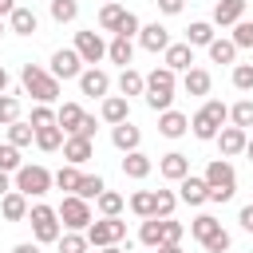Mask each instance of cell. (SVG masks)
Returning <instances> with one entry per match:
<instances>
[{
  "label": "cell",
  "instance_id": "4dcf8cb0",
  "mask_svg": "<svg viewBox=\"0 0 253 253\" xmlns=\"http://www.w3.org/2000/svg\"><path fill=\"white\" fill-rule=\"evenodd\" d=\"M217 229H221V221H217L213 213H198V217L190 221V233H194L198 241H206V237H213Z\"/></svg>",
  "mask_w": 253,
  "mask_h": 253
},
{
  "label": "cell",
  "instance_id": "603a6c76",
  "mask_svg": "<svg viewBox=\"0 0 253 253\" xmlns=\"http://www.w3.org/2000/svg\"><path fill=\"white\" fill-rule=\"evenodd\" d=\"M123 20H126V8H123V4H115V0H107V4L99 8V28H103V32H115V36H119V28H123Z\"/></svg>",
  "mask_w": 253,
  "mask_h": 253
},
{
  "label": "cell",
  "instance_id": "7402d4cb",
  "mask_svg": "<svg viewBox=\"0 0 253 253\" xmlns=\"http://www.w3.org/2000/svg\"><path fill=\"white\" fill-rule=\"evenodd\" d=\"M0 213H4L8 221H24V217H28V198H24L20 190H8V194L0 198Z\"/></svg>",
  "mask_w": 253,
  "mask_h": 253
},
{
  "label": "cell",
  "instance_id": "74e56055",
  "mask_svg": "<svg viewBox=\"0 0 253 253\" xmlns=\"http://www.w3.org/2000/svg\"><path fill=\"white\" fill-rule=\"evenodd\" d=\"M229 119H233V126L249 130V126H253V99H241V103H233V107H229Z\"/></svg>",
  "mask_w": 253,
  "mask_h": 253
},
{
  "label": "cell",
  "instance_id": "8fae6325",
  "mask_svg": "<svg viewBox=\"0 0 253 253\" xmlns=\"http://www.w3.org/2000/svg\"><path fill=\"white\" fill-rule=\"evenodd\" d=\"M245 142H249V134H245L241 126H221V130H217L221 158H237V154H245Z\"/></svg>",
  "mask_w": 253,
  "mask_h": 253
},
{
  "label": "cell",
  "instance_id": "44dd1931",
  "mask_svg": "<svg viewBox=\"0 0 253 253\" xmlns=\"http://www.w3.org/2000/svg\"><path fill=\"white\" fill-rule=\"evenodd\" d=\"M83 115H87V111H83L79 103H63V107L55 111V126H59L63 134H75L79 123H83Z\"/></svg>",
  "mask_w": 253,
  "mask_h": 253
},
{
  "label": "cell",
  "instance_id": "f5cc1de1",
  "mask_svg": "<svg viewBox=\"0 0 253 253\" xmlns=\"http://www.w3.org/2000/svg\"><path fill=\"white\" fill-rule=\"evenodd\" d=\"M95 126H99V123H95V115H83V123H79V130H75V134H83V138H95Z\"/></svg>",
  "mask_w": 253,
  "mask_h": 253
},
{
  "label": "cell",
  "instance_id": "e575fe53",
  "mask_svg": "<svg viewBox=\"0 0 253 253\" xmlns=\"http://www.w3.org/2000/svg\"><path fill=\"white\" fill-rule=\"evenodd\" d=\"M36 146L40 150H59L63 146V130L59 126H40L36 130Z\"/></svg>",
  "mask_w": 253,
  "mask_h": 253
},
{
  "label": "cell",
  "instance_id": "d6a6232c",
  "mask_svg": "<svg viewBox=\"0 0 253 253\" xmlns=\"http://www.w3.org/2000/svg\"><path fill=\"white\" fill-rule=\"evenodd\" d=\"M8 142L20 150V146H28V142H36V130H32V123H8Z\"/></svg>",
  "mask_w": 253,
  "mask_h": 253
},
{
  "label": "cell",
  "instance_id": "6125c7cd",
  "mask_svg": "<svg viewBox=\"0 0 253 253\" xmlns=\"http://www.w3.org/2000/svg\"><path fill=\"white\" fill-rule=\"evenodd\" d=\"M99 253H126V249H119V245H103Z\"/></svg>",
  "mask_w": 253,
  "mask_h": 253
},
{
  "label": "cell",
  "instance_id": "83f0119b",
  "mask_svg": "<svg viewBox=\"0 0 253 253\" xmlns=\"http://www.w3.org/2000/svg\"><path fill=\"white\" fill-rule=\"evenodd\" d=\"M8 20H12V32H16V36H32V32L40 28L36 12H32V8H20V4H16V12H12Z\"/></svg>",
  "mask_w": 253,
  "mask_h": 253
},
{
  "label": "cell",
  "instance_id": "2e32d148",
  "mask_svg": "<svg viewBox=\"0 0 253 253\" xmlns=\"http://www.w3.org/2000/svg\"><path fill=\"white\" fill-rule=\"evenodd\" d=\"M138 43H142V51H166L170 47V32L162 28V24H146V28H138Z\"/></svg>",
  "mask_w": 253,
  "mask_h": 253
},
{
  "label": "cell",
  "instance_id": "1f68e13d",
  "mask_svg": "<svg viewBox=\"0 0 253 253\" xmlns=\"http://www.w3.org/2000/svg\"><path fill=\"white\" fill-rule=\"evenodd\" d=\"M138 241L158 249L162 245V217H142V229H138Z\"/></svg>",
  "mask_w": 253,
  "mask_h": 253
},
{
  "label": "cell",
  "instance_id": "ee69618b",
  "mask_svg": "<svg viewBox=\"0 0 253 253\" xmlns=\"http://www.w3.org/2000/svg\"><path fill=\"white\" fill-rule=\"evenodd\" d=\"M182 237H186V225L174 217H162V245H178Z\"/></svg>",
  "mask_w": 253,
  "mask_h": 253
},
{
  "label": "cell",
  "instance_id": "4316f807",
  "mask_svg": "<svg viewBox=\"0 0 253 253\" xmlns=\"http://www.w3.org/2000/svg\"><path fill=\"white\" fill-rule=\"evenodd\" d=\"M150 166H154V162H150L142 150H130V154L123 158V174H126V178H134V182H138V178H146V174H150Z\"/></svg>",
  "mask_w": 253,
  "mask_h": 253
},
{
  "label": "cell",
  "instance_id": "c3c4849f",
  "mask_svg": "<svg viewBox=\"0 0 253 253\" xmlns=\"http://www.w3.org/2000/svg\"><path fill=\"white\" fill-rule=\"evenodd\" d=\"M59 253H87V237L83 233H59Z\"/></svg>",
  "mask_w": 253,
  "mask_h": 253
},
{
  "label": "cell",
  "instance_id": "e7e4bbea",
  "mask_svg": "<svg viewBox=\"0 0 253 253\" xmlns=\"http://www.w3.org/2000/svg\"><path fill=\"white\" fill-rule=\"evenodd\" d=\"M0 36H4V24H0Z\"/></svg>",
  "mask_w": 253,
  "mask_h": 253
},
{
  "label": "cell",
  "instance_id": "60d3db41",
  "mask_svg": "<svg viewBox=\"0 0 253 253\" xmlns=\"http://www.w3.org/2000/svg\"><path fill=\"white\" fill-rule=\"evenodd\" d=\"M130 210H134L138 217H154V190H138V194L130 198Z\"/></svg>",
  "mask_w": 253,
  "mask_h": 253
},
{
  "label": "cell",
  "instance_id": "7bdbcfd3",
  "mask_svg": "<svg viewBox=\"0 0 253 253\" xmlns=\"http://www.w3.org/2000/svg\"><path fill=\"white\" fill-rule=\"evenodd\" d=\"M28 123H32V130H40V126H55V111H51L47 103H36V107H32V119H28Z\"/></svg>",
  "mask_w": 253,
  "mask_h": 253
},
{
  "label": "cell",
  "instance_id": "f907efd6",
  "mask_svg": "<svg viewBox=\"0 0 253 253\" xmlns=\"http://www.w3.org/2000/svg\"><path fill=\"white\" fill-rule=\"evenodd\" d=\"M202 245H206V253H225V249H229V233H225V229H217V233H213V237H206Z\"/></svg>",
  "mask_w": 253,
  "mask_h": 253
},
{
  "label": "cell",
  "instance_id": "d590c367",
  "mask_svg": "<svg viewBox=\"0 0 253 253\" xmlns=\"http://www.w3.org/2000/svg\"><path fill=\"white\" fill-rule=\"evenodd\" d=\"M95 202H99V213L103 217H119L123 213V194H115V190H103Z\"/></svg>",
  "mask_w": 253,
  "mask_h": 253
},
{
  "label": "cell",
  "instance_id": "4fadbf2b",
  "mask_svg": "<svg viewBox=\"0 0 253 253\" xmlns=\"http://www.w3.org/2000/svg\"><path fill=\"white\" fill-rule=\"evenodd\" d=\"M79 91H83V95H91V99H103V95L111 91V75H107V71H99V67H87V71L79 75Z\"/></svg>",
  "mask_w": 253,
  "mask_h": 253
},
{
  "label": "cell",
  "instance_id": "52a82bcc",
  "mask_svg": "<svg viewBox=\"0 0 253 253\" xmlns=\"http://www.w3.org/2000/svg\"><path fill=\"white\" fill-rule=\"evenodd\" d=\"M123 237H126V221H119V217H103V221H91L87 225V245H95V249L119 245Z\"/></svg>",
  "mask_w": 253,
  "mask_h": 253
},
{
  "label": "cell",
  "instance_id": "91938a15",
  "mask_svg": "<svg viewBox=\"0 0 253 253\" xmlns=\"http://www.w3.org/2000/svg\"><path fill=\"white\" fill-rule=\"evenodd\" d=\"M158 253H182V245H158Z\"/></svg>",
  "mask_w": 253,
  "mask_h": 253
},
{
  "label": "cell",
  "instance_id": "d6986e66",
  "mask_svg": "<svg viewBox=\"0 0 253 253\" xmlns=\"http://www.w3.org/2000/svg\"><path fill=\"white\" fill-rule=\"evenodd\" d=\"M111 142H115L123 154H130V150H138L142 130H138V126H130V123H119V126H111Z\"/></svg>",
  "mask_w": 253,
  "mask_h": 253
},
{
  "label": "cell",
  "instance_id": "7dc6e473",
  "mask_svg": "<svg viewBox=\"0 0 253 253\" xmlns=\"http://www.w3.org/2000/svg\"><path fill=\"white\" fill-rule=\"evenodd\" d=\"M229 40H233V47H253V20H237Z\"/></svg>",
  "mask_w": 253,
  "mask_h": 253
},
{
  "label": "cell",
  "instance_id": "9c48e42d",
  "mask_svg": "<svg viewBox=\"0 0 253 253\" xmlns=\"http://www.w3.org/2000/svg\"><path fill=\"white\" fill-rule=\"evenodd\" d=\"M75 55L83 59V63H99L103 55H107V43H103V36L99 32H75Z\"/></svg>",
  "mask_w": 253,
  "mask_h": 253
},
{
  "label": "cell",
  "instance_id": "6da1fadb",
  "mask_svg": "<svg viewBox=\"0 0 253 253\" xmlns=\"http://www.w3.org/2000/svg\"><path fill=\"white\" fill-rule=\"evenodd\" d=\"M20 79H24V91H28L36 103H55V99H59V79H55L51 71H43L40 63H24Z\"/></svg>",
  "mask_w": 253,
  "mask_h": 253
},
{
  "label": "cell",
  "instance_id": "5b68a950",
  "mask_svg": "<svg viewBox=\"0 0 253 253\" xmlns=\"http://www.w3.org/2000/svg\"><path fill=\"white\" fill-rule=\"evenodd\" d=\"M51 186H55V182H51V170H47V166H20V170H16V190H20L24 198H43Z\"/></svg>",
  "mask_w": 253,
  "mask_h": 253
},
{
  "label": "cell",
  "instance_id": "d4e9b609",
  "mask_svg": "<svg viewBox=\"0 0 253 253\" xmlns=\"http://www.w3.org/2000/svg\"><path fill=\"white\" fill-rule=\"evenodd\" d=\"M107 59H111V63H123V67H130V59H134V43H130L126 36H115V40L107 43Z\"/></svg>",
  "mask_w": 253,
  "mask_h": 253
},
{
  "label": "cell",
  "instance_id": "94428289",
  "mask_svg": "<svg viewBox=\"0 0 253 253\" xmlns=\"http://www.w3.org/2000/svg\"><path fill=\"white\" fill-rule=\"evenodd\" d=\"M4 91H8V71L0 67V95H4Z\"/></svg>",
  "mask_w": 253,
  "mask_h": 253
},
{
  "label": "cell",
  "instance_id": "9f6ffc18",
  "mask_svg": "<svg viewBox=\"0 0 253 253\" xmlns=\"http://www.w3.org/2000/svg\"><path fill=\"white\" fill-rule=\"evenodd\" d=\"M12 253H40V245H32V241H20Z\"/></svg>",
  "mask_w": 253,
  "mask_h": 253
},
{
  "label": "cell",
  "instance_id": "836d02e7",
  "mask_svg": "<svg viewBox=\"0 0 253 253\" xmlns=\"http://www.w3.org/2000/svg\"><path fill=\"white\" fill-rule=\"evenodd\" d=\"M103 190H107V182H103L99 174H83V178H79V186H75V198H83V202H87V198H99Z\"/></svg>",
  "mask_w": 253,
  "mask_h": 253
},
{
  "label": "cell",
  "instance_id": "f1b7e54d",
  "mask_svg": "<svg viewBox=\"0 0 253 253\" xmlns=\"http://www.w3.org/2000/svg\"><path fill=\"white\" fill-rule=\"evenodd\" d=\"M186 43H190V47H210V43H213V24L194 20V24L186 28Z\"/></svg>",
  "mask_w": 253,
  "mask_h": 253
},
{
  "label": "cell",
  "instance_id": "5bb4252c",
  "mask_svg": "<svg viewBox=\"0 0 253 253\" xmlns=\"http://www.w3.org/2000/svg\"><path fill=\"white\" fill-rule=\"evenodd\" d=\"M91 154H95L91 138H83V134H67V138H63V158H67V166H83Z\"/></svg>",
  "mask_w": 253,
  "mask_h": 253
},
{
  "label": "cell",
  "instance_id": "30bf717a",
  "mask_svg": "<svg viewBox=\"0 0 253 253\" xmlns=\"http://www.w3.org/2000/svg\"><path fill=\"white\" fill-rule=\"evenodd\" d=\"M51 75H55V79H79V75H83V59L75 55V47L51 51Z\"/></svg>",
  "mask_w": 253,
  "mask_h": 253
},
{
  "label": "cell",
  "instance_id": "277c9868",
  "mask_svg": "<svg viewBox=\"0 0 253 253\" xmlns=\"http://www.w3.org/2000/svg\"><path fill=\"white\" fill-rule=\"evenodd\" d=\"M225 119H229V107H225L221 99H206V107L190 119V126H194V134H198L202 142H210V138H217V130H221Z\"/></svg>",
  "mask_w": 253,
  "mask_h": 253
},
{
  "label": "cell",
  "instance_id": "cb8c5ba5",
  "mask_svg": "<svg viewBox=\"0 0 253 253\" xmlns=\"http://www.w3.org/2000/svg\"><path fill=\"white\" fill-rule=\"evenodd\" d=\"M182 91L186 95H210V71L206 67H190L182 75Z\"/></svg>",
  "mask_w": 253,
  "mask_h": 253
},
{
  "label": "cell",
  "instance_id": "7a4b0ae2",
  "mask_svg": "<svg viewBox=\"0 0 253 253\" xmlns=\"http://www.w3.org/2000/svg\"><path fill=\"white\" fill-rule=\"evenodd\" d=\"M174 87H178V83H174V71H170V67H154V71L146 75V91H142V95H146V107L158 111V115L170 111V103H174Z\"/></svg>",
  "mask_w": 253,
  "mask_h": 253
},
{
  "label": "cell",
  "instance_id": "7c38bea8",
  "mask_svg": "<svg viewBox=\"0 0 253 253\" xmlns=\"http://www.w3.org/2000/svg\"><path fill=\"white\" fill-rule=\"evenodd\" d=\"M178 198H182L186 206H206V202H210V186H206V178L186 174V178L178 182Z\"/></svg>",
  "mask_w": 253,
  "mask_h": 253
},
{
  "label": "cell",
  "instance_id": "db71d44e",
  "mask_svg": "<svg viewBox=\"0 0 253 253\" xmlns=\"http://www.w3.org/2000/svg\"><path fill=\"white\" fill-rule=\"evenodd\" d=\"M182 4H186V0H158V12H166V16H178V12H182Z\"/></svg>",
  "mask_w": 253,
  "mask_h": 253
},
{
  "label": "cell",
  "instance_id": "ac0fdd59",
  "mask_svg": "<svg viewBox=\"0 0 253 253\" xmlns=\"http://www.w3.org/2000/svg\"><path fill=\"white\" fill-rule=\"evenodd\" d=\"M245 4H249V0H217V4H213V24L233 28V24L245 16Z\"/></svg>",
  "mask_w": 253,
  "mask_h": 253
},
{
  "label": "cell",
  "instance_id": "bcb514c9",
  "mask_svg": "<svg viewBox=\"0 0 253 253\" xmlns=\"http://www.w3.org/2000/svg\"><path fill=\"white\" fill-rule=\"evenodd\" d=\"M16 119H20V99L16 95H0V126H8Z\"/></svg>",
  "mask_w": 253,
  "mask_h": 253
},
{
  "label": "cell",
  "instance_id": "8d00e7d4",
  "mask_svg": "<svg viewBox=\"0 0 253 253\" xmlns=\"http://www.w3.org/2000/svg\"><path fill=\"white\" fill-rule=\"evenodd\" d=\"M79 16V0H51V20L55 24H71Z\"/></svg>",
  "mask_w": 253,
  "mask_h": 253
},
{
  "label": "cell",
  "instance_id": "f6af8a7d",
  "mask_svg": "<svg viewBox=\"0 0 253 253\" xmlns=\"http://www.w3.org/2000/svg\"><path fill=\"white\" fill-rule=\"evenodd\" d=\"M20 166H24V162H20V150H16L12 142H4V146H0V170H4V174H16Z\"/></svg>",
  "mask_w": 253,
  "mask_h": 253
},
{
  "label": "cell",
  "instance_id": "484cf974",
  "mask_svg": "<svg viewBox=\"0 0 253 253\" xmlns=\"http://www.w3.org/2000/svg\"><path fill=\"white\" fill-rule=\"evenodd\" d=\"M126 115H130V107H126V99H123V95H107V99H103V119H107L111 126L126 123Z\"/></svg>",
  "mask_w": 253,
  "mask_h": 253
},
{
  "label": "cell",
  "instance_id": "ffe728a7",
  "mask_svg": "<svg viewBox=\"0 0 253 253\" xmlns=\"http://www.w3.org/2000/svg\"><path fill=\"white\" fill-rule=\"evenodd\" d=\"M162 55H166L162 67H170V71H190V63H194V47L190 43H170Z\"/></svg>",
  "mask_w": 253,
  "mask_h": 253
},
{
  "label": "cell",
  "instance_id": "9a60e30c",
  "mask_svg": "<svg viewBox=\"0 0 253 253\" xmlns=\"http://www.w3.org/2000/svg\"><path fill=\"white\" fill-rule=\"evenodd\" d=\"M158 174H162L166 182H182V178L190 174V158H186V154H178V150H170V154H162V158H158Z\"/></svg>",
  "mask_w": 253,
  "mask_h": 253
},
{
  "label": "cell",
  "instance_id": "f35d334b",
  "mask_svg": "<svg viewBox=\"0 0 253 253\" xmlns=\"http://www.w3.org/2000/svg\"><path fill=\"white\" fill-rule=\"evenodd\" d=\"M210 59H213V63H233V59H237L233 40H213V43H210Z\"/></svg>",
  "mask_w": 253,
  "mask_h": 253
},
{
  "label": "cell",
  "instance_id": "11a10c76",
  "mask_svg": "<svg viewBox=\"0 0 253 253\" xmlns=\"http://www.w3.org/2000/svg\"><path fill=\"white\" fill-rule=\"evenodd\" d=\"M237 221H241V229L253 233V206H241V217H237Z\"/></svg>",
  "mask_w": 253,
  "mask_h": 253
},
{
  "label": "cell",
  "instance_id": "6f0895ef",
  "mask_svg": "<svg viewBox=\"0 0 253 253\" xmlns=\"http://www.w3.org/2000/svg\"><path fill=\"white\" fill-rule=\"evenodd\" d=\"M16 12V0H0V16H12Z\"/></svg>",
  "mask_w": 253,
  "mask_h": 253
},
{
  "label": "cell",
  "instance_id": "680465c9",
  "mask_svg": "<svg viewBox=\"0 0 253 253\" xmlns=\"http://www.w3.org/2000/svg\"><path fill=\"white\" fill-rule=\"evenodd\" d=\"M8 190H12V182H8V174H4V170H0V198H4V194H8Z\"/></svg>",
  "mask_w": 253,
  "mask_h": 253
},
{
  "label": "cell",
  "instance_id": "be15d7a7",
  "mask_svg": "<svg viewBox=\"0 0 253 253\" xmlns=\"http://www.w3.org/2000/svg\"><path fill=\"white\" fill-rule=\"evenodd\" d=\"M245 158H249V162H253V138H249V142H245Z\"/></svg>",
  "mask_w": 253,
  "mask_h": 253
},
{
  "label": "cell",
  "instance_id": "ba28073f",
  "mask_svg": "<svg viewBox=\"0 0 253 253\" xmlns=\"http://www.w3.org/2000/svg\"><path fill=\"white\" fill-rule=\"evenodd\" d=\"M55 213H59V221H63L71 233H79V229H87V225H91V206H87L83 198H75V194H67V198L59 202V210H55Z\"/></svg>",
  "mask_w": 253,
  "mask_h": 253
},
{
  "label": "cell",
  "instance_id": "ab89813d",
  "mask_svg": "<svg viewBox=\"0 0 253 253\" xmlns=\"http://www.w3.org/2000/svg\"><path fill=\"white\" fill-rule=\"evenodd\" d=\"M79 178H83V174H79V166H63L59 174H51V182H55L59 190H67V194H75V186H79Z\"/></svg>",
  "mask_w": 253,
  "mask_h": 253
},
{
  "label": "cell",
  "instance_id": "8992f818",
  "mask_svg": "<svg viewBox=\"0 0 253 253\" xmlns=\"http://www.w3.org/2000/svg\"><path fill=\"white\" fill-rule=\"evenodd\" d=\"M28 221H32V233H36V241L40 245H51V241H59V213L51 210V206H32L28 210Z\"/></svg>",
  "mask_w": 253,
  "mask_h": 253
},
{
  "label": "cell",
  "instance_id": "b9f144b4",
  "mask_svg": "<svg viewBox=\"0 0 253 253\" xmlns=\"http://www.w3.org/2000/svg\"><path fill=\"white\" fill-rule=\"evenodd\" d=\"M174 206H178V194H170V190H154V217H170Z\"/></svg>",
  "mask_w": 253,
  "mask_h": 253
},
{
  "label": "cell",
  "instance_id": "816d5d0a",
  "mask_svg": "<svg viewBox=\"0 0 253 253\" xmlns=\"http://www.w3.org/2000/svg\"><path fill=\"white\" fill-rule=\"evenodd\" d=\"M138 28H142V24H138V16H134V12H126V20H123L119 36H126V40H130V36H138Z\"/></svg>",
  "mask_w": 253,
  "mask_h": 253
},
{
  "label": "cell",
  "instance_id": "3957f363",
  "mask_svg": "<svg viewBox=\"0 0 253 253\" xmlns=\"http://www.w3.org/2000/svg\"><path fill=\"white\" fill-rule=\"evenodd\" d=\"M202 178H206V186H210V202H229V198L237 194V174H233L229 158H213Z\"/></svg>",
  "mask_w": 253,
  "mask_h": 253
},
{
  "label": "cell",
  "instance_id": "681fc988",
  "mask_svg": "<svg viewBox=\"0 0 253 253\" xmlns=\"http://www.w3.org/2000/svg\"><path fill=\"white\" fill-rule=\"evenodd\" d=\"M233 87L237 91H253V63H237L233 67Z\"/></svg>",
  "mask_w": 253,
  "mask_h": 253
},
{
  "label": "cell",
  "instance_id": "f546056e",
  "mask_svg": "<svg viewBox=\"0 0 253 253\" xmlns=\"http://www.w3.org/2000/svg\"><path fill=\"white\" fill-rule=\"evenodd\" d=\"M119 91H123V99L142 95V91H146V75H138L134 67H123V75H119Z\"/></svg>",
  "mask_w": 253,
  "mask_h": 253
},
{
  "label": "cell",
  "instance_id": "e0dca14e",
  "mask_svg": "<svg viewBox=\"0 0 253 253\" xmlns=\"http://www.w3.org/2000/svg\"><path fill=\"white\" fill-rule=\"evenodd\" d=\"M186 130H190V119L182 111H162L158 115V134L162 138H182Z\"/></svg>",
  "mask_w": 253,
  "mask_h": 253
}]
</instances>
